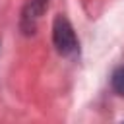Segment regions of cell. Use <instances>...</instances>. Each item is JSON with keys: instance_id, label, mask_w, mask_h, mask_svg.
<instances>
[{"instance_id": "6da1fadb", "label": "cell", "mask_w": 124, "mask_h": 124, "mask_svg": "<svg viewBox=\"0 0 124 124\" xmlns=\"http://www.w3.org/2000/svg\"><path fill=\"white\" fill-rule=\"evenodd\" d=\"M52 41H54L56 50L60 54H64V56H70V54H76L78 52V37L74 33V27L62 16H58L54 19V25H52Z\"/></svg>"}, {"instance_id": "7a4b0ae2", "label": "cell", "mask_w": 124, "mask_h": 124, "mask_svg": "<svg viewBox=\"0 0 124 124\" xmlns=\"http://www.w3.org/2000/svg\"><path fill=\"white\" fill-rule=\"evenodd\" d=\"M43 8H45V0H31V4H29V10L31 12H25V16H23V21H31L29 23V31L35 27V19L43 12Z\"/></svg>"}, {"instance_id": "3957f363", "label": "cell", "mask_w": 124, "mask_h": 124, "mask_svg": "<svg viewBox=\"0 0 124 124\" xmlns=\"http://www.w3.org/2000/svg\"><path fill=\"white\" fill-rule=\"evenodd\" d=\"M110 83H112V89L124 97V64L118 66L114 72H112V78H110Z\"/></svg>"}]
</instances>
